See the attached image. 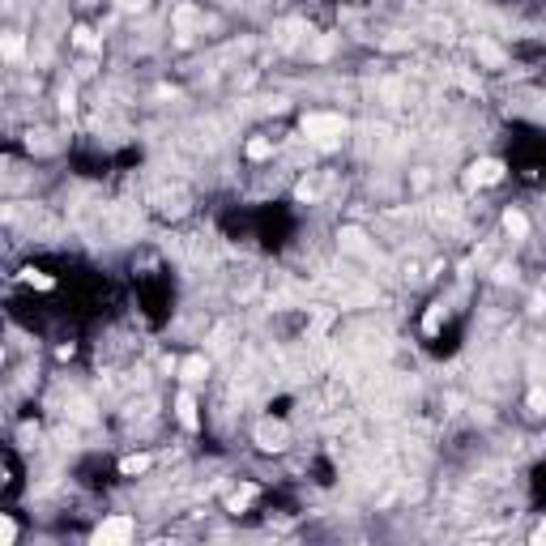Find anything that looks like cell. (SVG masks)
I'll list each match as a JSON object with an SVG mask.
<instances>
[{"label": "cell", "mask_w": 546, "mask_h": 546, "mask_svg": "<svg viewBox=\"0 0 546 546\" xmlns=\"http://www.w3.org/2000/svg\"><path fill=\"white\" fill-rule=\"evenodd\" d=\"M269 150H273L269 141H247V158H269Z\"/></svg>", "instance_id": "obj_13"}, {"label": "cell", "mask_w": 546, "mask_h": 546, "mask_svg": "<svg viewBox=\"0 0 546 546\" xmlns=\"http://www.w3.org/2000/svg\"><path fill=\"white\" fill-rule=\"evenodd\" d=\"M205 376V359H188L184 363V380H201Z\"/></svg>", "instance_id": "obj_9"}, {"label": "cell", "mask_w": 546, "mask_h": 546, "mask_svg": "<svg viewBox=\"0 0 546 546\" xmlns=\"http://www.w3.org/2000/svg\"><path fill=\"white\" fill-rule=\"evenodd\" d=\"M256 440H261V449L278 453V449H286V427L282 423H261L256 427Z\"/></svg>", "instance_id": "obj_3"}, {"label": "cell", "mask_w": 546, "mask_h": 546, "mask_svg": "<svg viewBox=\"0 0 546 546\" xmlns=\"http://www.w3.org/2000/svg\"><path fill=\"white\" fill-rule=\"evenodd\" d=\"M73 43H77V47H94V30H73Z\"/></svg>", "instance_id": "obj_15"}, {"label": "cell", "mask_w": 546, "mask_h": 546, "mask_svg": "<svg viewBox=\"0 0 546 546\" xmlns=\"http://www.w3.org/2000/svg\"><path fill=\"white\" fill-rule=\"evenodd\" d=\"M115 5H120L124 13H137V9H145V0H115Z\"/></svg>", "instance_id": "obj_17"}, {"label": "cell", "mask_w": 546, "mask_h": 546, "mask_svg": "<svg viewBox=\"0 0 546 546\" xmlns=\"http://www.w3.org/2000/svg\"><path fill=\"white\" fill-rule=\"evenodd\" d=\"M120 469H124V474H145V469H150V457H141V453L137 457H124Z\"/></svg>", "instance_id": "obj_6"}, {"label": "cell", "mask_w": 546, "mask_h": 546, "mask_svg": "<svg viewBox=\"0 0 546 546\" xmlns=\"http://www.w3.org/2000/svg\"><path fill=\"white\" fill-rule=\"evenodd\" d=\"M180 423H184V427H196V406H192L188 393L180 397Z\"/></svg>", "instance_id": "obj_8"}, {"label": "cell", "mask_w": 546, "mask_h": 546, "mask_svg": "<svg viewBox=\"0 0 546 546\" xmlns=\"http://www.w3.org/2000/svg\"><path fill=\"white\" fill-rule=\"evenodd\" d=\"M478 56H482V60H491V64H500V60H504V56H500V52H495V47H491V43H478Z\"/></svg>", "instance_id": "obj_16"}, {"label": "cell", "mask_w": 546, "mask_h": 546, "mask_svg": "<svg viewBox=\"0 0 546 546\" xmlns=\"http://www.w3.org/2000/svg\"><path fill=\"white\" fill-rule=\"evenodd\" d=\"M303 137H308L312 145H320V150H333V145L346 137V120L333 115V111H312V115L303 120Z\"/></svg>", "instance_id": "obj_1"}, {"label": "cell", "mask_w": 546, "mask_h": 546, "mask_svg": "<svg viewBox=\"0 0 546 546\" xmlns=\"http://www.w3.org/2000/svg\"><path fill=\"white\" fill-rule=\"evenodd\" d=\"M469 180H474V184H500L504 180V167L495 162V158H482V162L469 167Z\"/></svg>", "instance_id": "obj_4"}, {"label": "cell", "mask_w": 546, "mask_h": 546, "mask_svg": "<svg viewBox=\"0 0 546 546\" xmlns=\"http://www.w3.org/2000/svg\"><path fill=\"white\" fill-rule=\"evenodd\" d=\"M504 227H508V235H512V239H520V235H525V231H529V218H525V214H516V209H508V218H504Z\"/></svg>", "instance_id": "obj_5"}, {"label": "cell", "mask_w": 546, "mask_h": 546, "mask_svg": "<svg viewBox=\"0 0 546 546\" xmlns=\"http://www.w3.org/2000/svg\"><path fill=\"white\" fill-rule=\"evenodd\" d=\"M247 504H252V487H243V491L231 495V512H239V508H247Z\"/></svg>", "instance_id": "obj_12"}, {"label": "cell", "mask_w": 546, "mask_h": 546, "mask_svg": "<svg viewBox=\"0 0 546 546\" xmlns=\"http://www.w3.org/2000/svg\"><path fill=\"white\" fill-rule=\"evenodd\" d=\"M13 538H17V525H13L9 516H0V546H9Z\"/></svg>", "instance_id": "obj_11"}, {"label": "cell", "mask_w": 546, "mask_h": 546, "mask_svg": "<svg viewBox=\"0 0 546 546\" xmlns=\"http://www.w3.org/2000/svg\"><path fill=\"white\" fill-rule=\"evenodd\" d=\"M21 278H26L30 286H39V290H52V278H47V273H35V269H26Z\"/></svg>", "instance_id": "obj_10"}, {"label": "cell", "mask_w": 546, "mask_h": 546, "mask_svg": "<svg viewBox=\"0 0 546 546\" xmlns=\"http://www.w3.org/2000/svg\"><path fill=\"white\" fill-rule=\"evenodd\" d=\"M341 243L350 247V252H363V235H359V231H346V235H341Z\"/></svg>", "instance_id": "obj_14"}, {"label": "cell", "mask_w": 546, "mask_h": 546, "mask_svg": "<svg viewBox=\"0 0 546 546\" xmlns=\"http://www.w3.org/2000/svg\"><path fill=\"white\" fill-rule=\"evenodd\" d=\"M0 56L17 60V56H21V39H17V35H0Z\"/></svg>", "instance_id": "obj_7"}, {"label": "cell", "mask_w": 546, "mask_h": 546, "mask_svg": "<svg viewBox=\"0 0 546 546\" xmlns=\"http://www.w3.org/2000/svg\"><path fill=\"white\" fill-rule=\"evenodd\" d=\"M133 534H137L133 516H111V520H103V525L94 529V542L98 546H124V542H133Z\"/></svg>", "instance_id": "obj_2"}]
</instances>
